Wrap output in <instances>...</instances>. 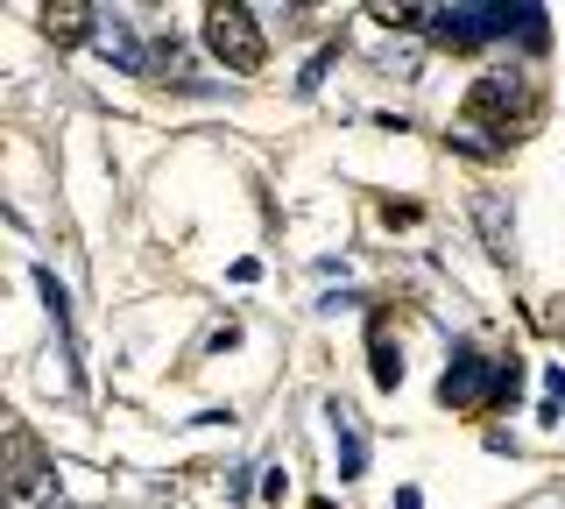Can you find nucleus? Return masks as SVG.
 <instances>
[{
    "label": "nucleus",
    "instance_id": "nucleus-5",
    "mask_svg": "<svg viewBox=\"0 0 565 509\" xmlns=\"http://www.w3.org/2000/svg\"><path fill=\"white\" fill-rule=\"evenodd\" d=\"M494 390H502V368L481 361L473 347H459V361L446 368V382H438V403H446V411H481V403H494Z\"/></svg>",
    "mask_w": 565,
    "mask_h": 509
},
{
    "label": "nucleus",
    "instance_id": "nucleus-6",
    "mask_svg": "<svg viewBox=\"0 0 565 509\" xmlns=\"http://www.w3.org/2000/svg\"><path fill=\"white\" fill-rule=\"evenodd\" d=\"M99 57L120 64V72H141V43L128 36V22H120V14H99Z\"/></svg>",
    "mask_w": 565,
    "mask_h": 509
},
{
    "label": "nucleus",
    "instance_id": "nucleus-7",
    "mask_svg": "<svg viewBox=\"0 0 565 509\" xmlns=\"http://www.w3.org/2000/svg\"><path fill=\"white\" fill-rule=\"evenodd\" d=\"M43 29H50L57 43H71V50H78V43L99 29V8H43Z\"/></svg>",
    "mask_w": 565,
    "mask_h": 509
},
{
    "label": "nucleus",
    "instance_id": "nucleus-2",
    "mask_svg": "<svg viewBox=\"0 0 565 509\" xmlns=\"http://www.w3.org/2000/svg\"><path fill=\"white\" fill-rule=\"evenodd\" d=\"M8 509H64L57 460H50L22 425L8 432Z\"/></svg>",
    "mask_w": 565,
    "mask_h": 509
},
{
    "label": "nucleus",
    "instance_id": "nucleus-9",
    "mask_svg": "<svg viewBox=\"0 0 565 509\" xmlns=\"http://www.w3.org/2000/svg\"><path fill=\"white\" fill-rule=\"evenodd\" d=\"M382 220H388V226H417V220H424V205H417V199H388V205H382Z\"/></svg>",
    "mask_w": 565,
    "mask_h": 509
},
{
    "label": "nucleus",
    "instance_id": "nucleus-10",
    "mask_svg": "<svg viewBox=\"0 0 565 509\" xmlns=\"http://www.w3.org/2000/svg\"><path fill=\"white\" fill-rule=\"evenodd\" d=\"M396 509H424V496L417 488H396Z\"/></svg>",
    "mask_w": 565,
    "mask_h": 509
},
{
    "label": "nucleus",
    "instance_id": "nucleus-1",
    "mask_svg": "<svg viewBox=\"0 0 565 509\" xmlns=\"http://www.w3.org/2000/svg\"><path fill=\"white\" fill-rule=\"evenodd\" d=\"M467 128H488L494 142H509V135H530L537 128V93L516 78V72H481L467 85Z\"/></svg>",
    "mask_w": 565,
    "mask_h": 509
},
{
    "label": "nucleus",
    "instance_id": "nucleus-4",
    "mask_svg": "<svg viewBox=\"0 0 565 509\" xmlns=\"http://www.w3.org/2000/svg\"><path fill=\"white\" fill-rule=\"evenodd\" d=\"M424 29L459 57H473V50H494V36H509V8H431Z\"/></svg>",
    "mask_w": 565,
    "mask_h": 509
},
{
    "label": "nucleus",
    "instance_id": "nucleus-3",
    "mask_svg": "<svg viewBox=\"0 0 565 509\" xmlns=\"http://www.w3.org/2000/svg\"><path fill=\"white\" fill-rule=\"evenodd\" d=\"M205 50L226 64V72H262V57H269L262 22L241 8V0H212L205 8Z\"/></svg>",
    "mask_w": 565,
    "mask_h": 509
},
{
    "label": "nucleus",
    "instance_id": "nucleus-8",
    "mask_svg": "<svg viewBox=\"0 0 565 509\" xmlns=\"http://www.w3.org/2000/svg\"><path fill=\"white\" fill-rule=\"evenodd\" d=\"M367 361H375V382H382V390H396V382H403V354L388 347V319H375V332H367Z\"/></svg>",
    "mask_w": 565,
    "mask_h": 509
}]
</instances>
